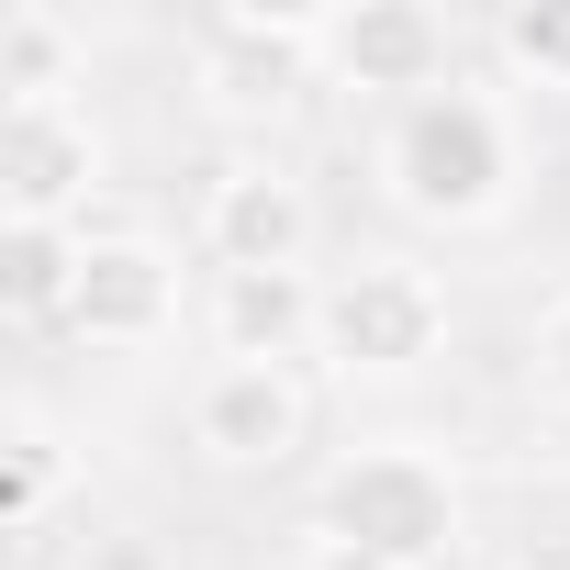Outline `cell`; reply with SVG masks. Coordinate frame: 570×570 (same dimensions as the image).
Wrapping results in <instances>:
<instances>
[{
    "label": "cell",
    "mask_w": 570,
    "mask_h": 570,
    "mask_svg": "<svg viewBox=\"0 0 570 570\" xmlns=\"http://www.w3.org/2000/svg\"><path fill=\"white\" fill-rule=\"evenodd\" d=\"M370 190L425 235H492L537 190V124H525V101L503 79L459 68L448 90H425V101L370 124Z\"/></svg>",
    "instance_id": "1"
},
{
    "label": "cell",
    "mask_w": 570,
    "mask_h": 570,
    "mask_svg": "<svg viewBox=\"0 0 570 570\" xmlns=\"http://www.w3.org/2000/svg\"><path fill=\"white\" fill-rule=\"evenodd\" d=\"M314 525L392 559V570H448L470 548V481L436 436H358L314 481Z\"/></svg>",
    "instance_id": "2"
},
{
    "label": "cell",
    "mask_w": 570,
    "mask_h": 570,
    "mask_svg": "<svg viewBox=\"0 0 570 570\" xmlns=\"http://www.w3.org/2000/svg\"><path fill=\"white\" fill-rule=\"evenodd\" d=\"M448 336H459V303H448V279L425 257L370 246V257L325 268V347H314V370L336 392H403V381H425L448 358Z\"/></svg>",
    "instance_id": "3"
},
{
    "label": "cell",
    "mask_w": 570,
    "mask_h": 570,
    "mask_svg": "<svg viewBox=\"0 0 570 570\" xmlns=\"http://www.w3.org/2000/svg\"><path fill=\"white\" fill-rule=\"evenodd\" d=\"M325 90V12H279V0H224L190 35V101L224 135H268Z\"/></svg>",
    "instance_id": "4"
},
{
    "label": "cell",
    "mask_w": 570,
    "mask_h": 570,
    "mask_svg": "<svg viewBox=\"0 0 570 570\" xmlns=\"http://www.w3.org/2000/svg\"><path fill=\"white\" fill-rule=\"evenodd\" d=\"M179 325H190V257L146 224H90V268L57 336L79 358H157Z\"/></svg>",
    "instance_id": "5"
},
{
    "label": "cell",
    "mask_w": 570,
    "mask_h": 570,
    "mask_svg": "<svg viewBox=\"0 0 570 570\" xmlns=\"http://www.w3.org/2000/svg\"><path fill=\"white\" fill-rule=\"evenodd\" d=\"M459 12H436V0H325V90H347L370 124L448 90L470 57H459Z\"/></svg>",
    "instance_id": "6"
},
{
    "label": "cell",
    "mask_w": 570,
    "mask_h": 570,
    "mask_svg": "<svg viewBox=\"0 0 570 570\" xmlns=\"http://www.w3.org/2000/svg\"><path fill=\"white\" fill-rule=\"evenodd\" d=\"M179 436L213 481H268L314 448V370H257V358H213L179 403Z\"/></svg>",
    "instance_id": "7"
},
{
    "label": "cell",
    "mask_w": 570,
    "mask_h": 570,
    "mask_svg": "<svg viewBox=\"0 0 570 570\" xmlns=\"http://www.w3.org/2000/svg\"><path fill=\"white\" fill-rule=\"evenodd\" d=\"M190 235H202L213 268H314V246H325V202H314V179H303L292 157L246 146V157L213 168Z\"/></svg>",
    "instance_id": "8"
},
{
    "label": "cell",
    "mask_w": 570,
    "mask_h": 570,
    "mask_svg": "<svg viewBox=\"0 0 570 570\" xmlns=\"http://www.w3.org/2000/svg\"><path fill=\"white\" fill-rule=\"evenodd\" d=\"M101 179H112V135L90 101L0 112V224H90Z\"/></svg>",
    "instance_id": "9"
},
{
    "label": "cell",
    "mask_w": 570,
    "mask_h": 570,
    "mask_svg": "<svg viewBox=\"0 0 570 570\" xmlns=\"http://www.w3.org/2000/svg\"><path fill=\"white\" fill-rule=\"evenodd\" d=\"M202 336H213V358L314 370V347H325V268H213Z\"/></svg>",
    "instance_id": "10"
},
{
    "label": "cell",
    "mask_w": 570,
    "mask_h": 570,
    "mask_svg": "<svg viewBox=\"0 0 570 570\" xmlns=\"http://www.w3.org/2000/svg\"><path fill=\"white\" fill-rule=\"evenodd\" d=\"M68 492H79L68 425H57L46 403H12V414H0V525H12V537H46V525L68 514Z\"/></svg>",
    "instance_id": "11"
},
{
    "label": "cell",
    "mask_w": 570,
    "mask_h": 570,
    "mask_svg": "<svg viewBox=\"0 0 570 570\" xmlns=\"http://www.w3.org/2000/svg\"><path fill=\"white\" fill-rule=\"evenodd\" d=\"M79 90H90V35L57 0H12V12H0V112L79 101Z\"/></svg>",
    "instance_id": "12"
},
{
    "label": "cell",
    "mask_w": 570,
    "mask_h": 570,
    "mask_svg": "<svg viewBox=\"0 0 570 570\" xmlns=\"http://www.w3.org/2000/svg\"><path fill=\"white\" fill-rule=\"evenodd\" d=\"M90 268V224H0V314L12 325H68Z\"/></svg>",
    "instance_id": "13"
},
{
    "label": "cell",
    "mask_w": 570,
    "mask_h": 570,
    "mask_svg": "<svg viewBox=\"0 0 570 570\" xmlns=\"http://www.w3.org/2000/svg\"><path fill=\"white\" fill-rule=\"evenodd\" d=\"M492 79L537 90V101H570V0H514V12H492Z\"/></svg>",
    "instance_id": "14"
},
{
    "label": "cell",
    "mask_w": 570,
    "mask_h": 570,
    "mask_svg": "<svg viewBox=\"0 0 570 570\" xmlns=\"http://www.w3.org/2000/svg\"><path fill=\"white\" fill-rule=\"evenodd\" d=\"M525 381H537L548 414H570V292L537 303V325H525Z\"/></svg>",
    "instance_id": "15"
},
{
    "label": "cell",
    "mask_w": 570,
    "mask_h": 570,
    "mask_svg": "<svg viewBox=\"0 0 570 570\" xmlns=\"http://www.w3.org/2000/svg\"><path fill=\"white\" fill-rule=\"evenodd\" d=\"M68 570H168V559H157L146 525H90V537L68 548Z\"/></svg>",
    "instance_id": "16"
},
{
    "label": "cell",
    "mask_w": 570,
    "mask_h": 570,
    "mask_svg": "<svg viewBox=\"0 0 570 570\" xmlns=\"http://www.w3.org/2000/svg\"><path fill=\"white\" fill-rule=\"evenodd\" d=\"M292 570H392V559H370V548H347V537L303 525V537H292Z\"/></svg>",
    "instance_id": "17"
},
{
    "label": "cell",
    "mask_w": 570,
    "mask_h": 570,
    "mask_svg": "<svg viewBox=\"0 0 570 570\" xmlns=\"http://www.w3.org/2000/svg\"><path fill=\"white\" fill-rule=\"evenodd\" d=\"M514 570H570V548H548V559H514Z\"/></svg>",
    "instance_id": "18"
}]
</instances>
